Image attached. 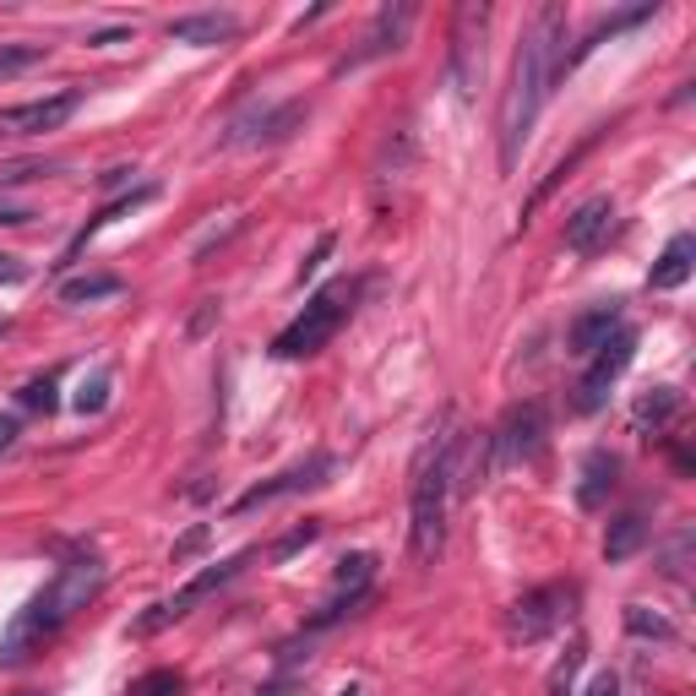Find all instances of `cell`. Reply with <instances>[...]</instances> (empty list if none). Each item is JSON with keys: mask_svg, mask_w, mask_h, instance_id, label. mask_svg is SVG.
<instances>
[{"mask_svg": "<svg viewBox=\"0 0 696 696\" xmlns=\"http://www.w3.org/2000/svg\"><path fill=\"white\" fill-rule=\"evenodd\" d=\"M28 278V261H17V256H0V284H22Z\"/></svg>", "mask_w": 696, "mask_h": 696, "instance_id": "cell-32", "label": "cell"}, {"mask_svg": "<svg viewBox=\"0 0 696 696\" xmlns=\"http://www.w3.org/2000/svg\"><path fill=\"white\" fill-rule=\"evenodd\" d=\"M354 295H359V284H327L321 295L310 299L305 310H299L295 321L272 338V354L278 359H305V354H321V348L338 338V327L348 321V310H354Z\"/></svg>", "mask_w": 696, "mask_h": 696, "instance_id": "cell-4", "label": "cell"}, {"mask_svg": "<svg viewBox=\"0 0 696 696\" xmlns=\"http://www.w3.org/2000/svg\"><path fill=\"white\" fill-rule=\"evenodd\" d=\"M6 332H11V321H6V316H0V338H6Z\"/></svg>", "mask_w": 696, "mask_h": 696, "instance_id": "cell-37", "label": "cell"}, {"mask_svg": "<svg viewBox=\"0 0 696 696\" xmlns=\"http://www.w3.org/2000/svg\"><path fill=\"white\" fill-rule=\"evenodd\" d=\"M408 22H414V6H408V0H398V6H381V11H376V22H370V33H365V44L348 54V60H338V71H354V66H365V60H376V54L402 50Z\"/></svg>", "mask_w": 696, "mask_h": 696, "instance_id": "cell-12", "label": "cell"}, {"mask_svg": "<svg viewBox=\"0 0 696 696\" xmlns=\"http://www.w3.org/2000/svg\"><path fill=\"white\" fill-rule=\"evenodd\" d=\"M583 696H620V686H615V675L604 669V675H594V680H588V692H583Z\"/></svg>", "mask_w": 696, "mask_h": 696, "instance_id": "cell-33", "label": "cell"}, {"mask_svg": "<svg viewBox=\"0 0 696 696\" xmlns=\"http://www.w3.org/2000/svg\"><path fill=\"white\" fill-rule=\"evenodd\" d=\"M692 261H696V240L692 235H675L669 246H664V256L653 261V272H647V284L664 295V289H680L686 278H692Z\"/></svg>", "mask_w": 696, "mask_h": 696, "instance_id": "cell-17", "label": "cell"}, {"mask_svg": "<svg viewBox=\"0 0 696 696\" xmlns=\"http://www.w3.org/2000/svg\"><path fill=\"white\" fill-rule=\"evenodd\" d=\"M643 545H647V511L643 506H632V511H620V517L609 523V534H604V560H632Z\"/></svg>", "mask_w": 696, "mask_h": 696, "instance_id": "cell-18", "label": "cell"}, {"mask_svg": "<svg viewBox=\"0 0 696 696\" xmlns=\"http://www.w3.org/2000/svg\"><path fill=\"white\" fill-rule=\"evenodd\" d=\"M103 583H109V566H103L99 555H88V549L71 555L50 577V588L28 598L11 615V626L0 632V669H22L33 653H44V643H54L66 632V620L103 594Z\"/></svg>", "mask_w": 696, "mask_h": 696, "instance_id": "cell-2", "label": "cell"}, {"mask_svg": "<svg viewBox=\"0 0 696 696\" xmlns=\"http://www.w3.org/2000/svg\"><path fill=\"white\" fill-rule=\"evenodd\" d=\"M316 539H321V523H316V517H305L299 528H289V534H284L278 545L267 549V560H289V555H299V549L316 545Z\"/></svg>", "mask_w": 696, "mask_h": 696, "instance_id": "cell-25", "label": "cell"}, {"mask_svg": "<svg viewBox=\"0 0 696 696\" xmlns=\"http://www.w3.org/2000/svg\"><path fill=\"white\" fill-rule=\"evenodd\" d=\"M33 212H22V207H0V223H28Z\"/></svg>", "mask_w": 696, "mask_h": 696, "instance_id": "cell-36", "label": "cell"}, {"mask_svg": "<svg viewBox=\"0 0 696 696\" xmlns=\"http://www.w3.org/2000/svg\"><path fill=\"white\" fill-rule=\"evenodd\" d=\"M615 332H620V299H609V305H594V310H583V316L571 321V332H566V348H571L577 359H594V354L609 344Z\"/></svg>", "mask_w": 696, "mask_h": 696, "instance_id": "cell-13", "label": "cell"}, {"mask_svg": "<svg viewBox=\"0 0 696 696\" xmlns=\"http://www.w3.org/2000/svg\"><path fill=\"white\" fill-rule=\"evenodd\" d=\"M609 223H615V201L609 197L583 201V207L566 218V246L577 250V256H594V250L609 240Z\"/></svg>", "mask_w": 696, "mask_h": 696, "instance_id": "cell-15", "label": "cell"}, {"mask_svg": "<svg viewBox=\"0 0 696 696\" xmlns=\"http://www.w3.org/2000/svg\"><path fill=\"white\" fill-rule=\"evenodd\" d=\"M212 316H218V299H201L197 321H191V338H197V332H207V321H212Z\"/></svg>", "mask_w": 696, "mask_h": 696, "instance_id": "cell-34", "label": "cell"}, {"mask_svg": "<svg viewBox=\"0 0 696 696\" xmlns=\"http://www.w3.org/2000/svg\"><path fill=\"white\" fill-rule=\"evenodd\" d=\"M632 354H637V332H632V327H620V332H615V338H609V344L594 354V365L583 370L571 408H577V414H598V408H604V398H609V387L626 376Z\"/></svg>", "mask_w": 696, "mask_h": 696, "instance_id": "cell-6", "label": "cell"}, {"mask_svg": "<svg viewBox=\"0 0 696 696\" xmlns=\"http://www.w3.org/2000/svg\"><path fill=\"white\" fill-rule=\"evenodd\" d=\"M186 692V675L180 669H148V675H137L126 696H180Z\"/></svg>", "mask_w": 696, "mask_h": 696, "instance_id": "cell-22", "label": "cell"}, {"mask_svg": "<svg viewBox=\"0 0 696 696\" xmlns=\"http://www.w3.org/2000/svg\"><path fill=\"white\" fill-rule=\"evenodd\" d=\"M686 549H692V534H680L675 545L664 549V571H669V577H680V571H686Z\"/></svg>", "mask_w": 696, "mask_h": 696, "instance_id": "cell-30", "label": "cell"}, {"mask_svg": "<svg viewBox=\"0 0 696 696\" xmlns=\"http://www.w3.org/2000/svg\"><path fill=\"white\" fill-rule=\"evenodd\" d=\"M332 246H338V240H332V235H321V240H316V250H310V256H305V267H299V284H305V278H316V272H321V261H327V256H332Z\"/></svg>", "mask_w": 696, "mask_h": 696, "instance_id": "cell-29", "label": "cell"}, {"mask_svg": "<svg viewBox=\"0 0 696 696\" xmlns=\"http://www.w3.org/2000/svg\"><path fill=\"white\" fill-rule=\"evenodd\" d=\"M457 451L463 436L451 430V414L441 419V436H430L414 463V496H408V549L414 560H436L447 545V500L457 479Z\"/></svg>", "mask_w": 696, "mask_h": 696, "instance_id": "cell-3", "label": "cell"}, {"mask_svg": "<svg viewBox=\"0 0 696 696\" xmlns=\"http://www.w3.org/2000/svg\"><path fill=\"white\" fill-rule=\"evenodd\" d=\"M376 555L370 549H354V555H344L338 560V571H332V594H348V598H365L370 594V583H376Z\"/></svg>", "mask_w": 696, "mask_h": 696, "instance_id": "cell-20", "label": "cell"}, {"mask_svg": "<svg viewBox=\"0 0 696 696\" xmlns=\"http://www.w3.org/2000/svg\"><path fill=\"white\" fill-rule=\"evenodd\" d=\"M566 60V6L545 0L517 44L511 60V82H506V99H500V169H517V158L534 137V120L545 109L549 88H555V71Z\"/></svg>", "mask_w": 696, "mask_h": 696, "instance_id": "cell-1", "label": "cell"}, {"mask_svg": "<svg viewBox=\"0 0 696 696\" xmlns=\"http://www.w3.org/2000/svg\"><path fill=\"white\" fill-rule=\"evenodd\" d=\"M44 54H50L44 44H0V77H17V71L39 66Z\"/></svg>", "mask_w": 696, "mask_h": 696, "instance_id": "cell-26", "label": "cell"}, {"mask_svg": "<svg viewBox=\"0 0 696 696\" xmlns=\"http://www.w3.org/2000/svg\"><path fill=\"white\" fill-rule=\"evenodd\" d=\"M626 632H632V637H658V643H675V626H669L664 615L643 609V604H632V609H626Z\"/></svg>", "mask_w": 696, "mask_h": 696, "instance_id": "cell-24", "label": "cell"}, {"mask_svg": "<svg viewBox=\"0 0 696 696\" xmlns=\"http://www.w3.org/2000/svg\"><path fill=\"white\" fill-rule=\"evenodd\" d=\"M327 474H332V457H327V451H310V463H299V468H284V474H272V479L250 485L246 496L235 500V511H256V506H267V500H278V496H295V490H316V485H327Z\"/></svg>", "mask_w": 696, "mask_h": 696, "instance_id": "cell-11", "label": "cell"}, {"mask_svg": "<svg viewBox=\"0 0 696 696\" xmlns=\"http://www.w3.org/2000/svg\"><path fill=\"white\" fill-rule=\"evenodd\" d=\"M201 545H207V523H197V528H191L186 539H175V566H180V560H191Z\"/></svg>", "mask_w": 696, "mask_h": 696, "instance_id": "cell-31", "label": "cell"}, {"mask_svg": "<svg viewBox=\"0 0 696 696\" xmlns=\"http://www.w3.org/2000/svg\"><path fill=\"white\" fill-rule=\"evenodd\" d=\"M17 402H22V408H33V414H54V408H60V398H54V376H44V381H28V387L17 392Z\"/></svg>", "mask_w": 696, "mask_h": 696, "instance_id": "cell-27", "label": "cell"}, {"mask_svg": "<svg viewBox=\"0 0 696 696\" xmlns=\"http://www.w3.org/2000/svg\"><path fill=\"white\" fill-rule=\"evenodd\" d=\"M566 588L560 583H549V588H534V594H523L511 609H506V637L511 643H539L545 632L560 626V615H566Z\"/></svg>", "mask_w": 696, "mask_h": 696, "instance_id": "cell-9", "label": "cell"}, {"mask_svg": "<svg viewBox=\"0 0 696 696\" xmlns=\"http://www.w3.org/2000/svg\"><path fill=\"white\" fill-rule=\"evenodd\" d=\"M485 22H490V6H463L451 28V88L463 99H474L485 77Z\"/></svg>", "mask_w": 696, "mask_h": 696, "instance_id": "cell-7", "label": "cell"}, {"mask_svg": "<svg viewBox=\"0 0 696 696\" xmlns=\"http://www.w3.org/2000/svg\"><path fill=\"white\" fill-rule=\"evenodd\" d=\"M545 436H549L545 402H517V408L500 419V430L490 436V451H496V463H539Z\"/></svg>", "mask_w": 696, "mask_h": 696, "instance_id": "cell-8", "label": "cell"}, {"mask_svg": "<svg viewBox=\"0 0 696 696\" xmlns=\"http://www.w3.org/2000/svg\"><path fill=\"white\" fill-rule=\"evenodd\" d=\"M583 658H588V647H583V643L566 647V658H560V664L549 669L545 696H571V686H577V669H583Z\"/></svg>", "mask_w": 696, "mask_h": 696, "instance_id": "cell-23", "label": "cell"}, {"mask_svg": "<svg viewBox=\"0 0 696 696\" xmlns=\"http://www.w3.org/2000/svg\"><path fill=\"white\" fill-rule=\"evenodd\" d=\"M120 295V278L115 272H93V278H71L60 284V305H93V299Z\"/></svg>", "mask_w": 696, "mask_h": 696, "instance_id": "cell-21", "label": "cell"}, {"mask_svg": "<svg viewBox=\"0 0 696 696\" xmlns=\"http://www.w3.org/2000/svg\"><path fill=\"white\" fill-rule=\"evenodd\" d=\"M250 560H256V549H240V555H229V560H218V566H207V571H197V577H191V583H186L180 594H175V598H163V604H152L148 615L137 620V637H152V632L175 626L180 615H191V609H197V604H201L207 594H218L223 583H235V577L246 571Z\"/></svg>", "mask_w": 696, "mask_h": 696, "instance_id": "cell-5", "label": "cell"}, {"mask_svg": "<svg viewBox=\"0 0 696 696\" xmlns=\"http://www.w3.org/2000/svg\"><path fill=\"white\" fill-rule=\"evenodd\" d=\"M11 441H17V419L0 414V451H11Z\"/></svg>", "mask_w": 696, "mask_h": 696, "instance_id": "cell-35", "label": "cell"}, {"mask_svg": "<svg viewBox=\"0 0 696 696\" xmlns=\"http://www.w3.org/2000/svg\"><path fill=\"white\" fill-rule=\"evenodd\" d=\"M22 696H44V692H22Z\"/></svg>", "mask_w": 696, "mask_h": 696, "instance_id": "cell-38", "label": "cell"}, {"mask_svg": "<svg viewBox=\"0 0 696 696\" xmlns=\"http://www.w3.org/2000/svg\"><path fill=\"white\" fill-rule=\"evenodd\" d=\"M615 485H620V457L594 447L588 457H583V474H577V506H583V511H598Z\"/></svg>", "mask_w": 696, "mask_h": 696, "instance_id": "cell-16", "label": "cell"}, {"mask_svg": "<svg viewBox=\"0 0 696 696\" xmlns=\"http://www.w3.org/2000/svg\"><path fill=\"white\" fill-rule=\"evenodd\" d=\"M675 414H680V392H675V387H653V392H643L637 408H632V430H637V436H658Z\"/></svg>", "mask_w": 696, "mask_h": 696, "instance_id": "cell-19", "label": "cell"}, {"mask_svg": "<svg viewBox=\"0 0 696 696\" xmlns=\"http://www.w3.org/2000/svg\"><path fill=\"white\" fill-rule=\"evenodd\" d=\"M82 103V88H60L50 99L17 103V109H0V131H17V137H39V131H60Z\"/></svg>", "mask_w": 696, "mask_h": 696, "instance_id": "cell-10", "label": "cell"}, {"mask_svg": "<svg viewBox=\"0 0 696 696\" xmlns=\"http://www.w3.org/2000/svg\"><path fill=\"white\" fill-rule=\"evenodd\" d=\"M235 33H240V17H235V11H197V17H175V22H169V39H175V44H197V50L229 44Z\"/></svg>", "mask_w": 696, "mask_h": 696, "instance_id": "cell-14", "label": "cell"}, {"mask_svg": "<svg viewBox=\"0 0 696 696\" xmlns=\"http://www.w3.org/2000/svg\"><path fill=\"white\" fill-rule=\"evenodd\" d=\"M103 402H109V376H93V381L77 392V414H99Z\"/></svg>", "mask_w": 696, "mask_h": 696, "instance_id": "cell-28", "label": "cell"}]
</instances>
